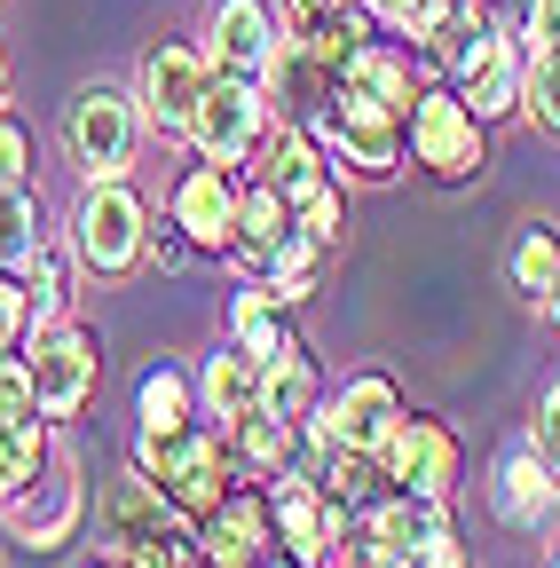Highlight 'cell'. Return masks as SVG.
I'll return each instance as SVG.
<instances>
[{"label": "cell", "mask_w": 560, "mask_h": 568, "mask_svg": "<svg viewBox=\"0 0 560 568\" xmlns=\"http://www.w3.org/2000/svg\"><path fill=\"white\" fill-rule=\"evenodd\" d=\"M442 529H450V506H442V497L379 489L371 506L347 521V537H339L332 568H418V552H427Z\"/></svg>", "instance_id": "obj_7"}, {"label": "cell", "mask_w": 560, "mask_h": 568, "mask_svg": "<svg viewBox=\"0 0 560 568\" xmlns=\"http://www.w3.org/2000/svg\"><path fill=\"white\" fill-rule=\"evenodd\" d=\"M308 481L332 497L339 514H364L371 497L387 489V474H379V450H347V443H339V450H308Z\"/></svg>", "instance_id": "obj_25"}, {"label": "cell", "mask_w": 560, "mask_h": 568, "mask_svg": "<svg viewBox=\"0 0 560 568\" xmlns=\"http://www.w3.org/2000/svg\"><path fill=\"white\" fill-rule=\"evenodd\" d=\"M403 159L458 190V182H474V174L489 166V126L450 95V80H427V88H418V103L403 111Z\"/></svg>", "instance_id": "obj_9"}, {"label": "cell", "mask_w": 560, "mask_h": 568, "mask_svg": "<svg viewBox=\"0 0 560 568\" xmlns=\"http://www.w3.org/2000/svg\"><path fill=\"white\" fill-rule=\"evenodd\" d=\"M261 355H245L237 339L222 347V355H205V372H197V418H214V426H230V418H245V410H261Z\"/></svg>", "instance_id": "obj_22"}, {"label": "cell", "mask_w": 560, "mask_h": 568, "mask_svg": "<svg viewBox=\"0 0 560 568\" xmlns=\"http://www.w3.org/2000/svg\"><path fill=\"white\" fill-rule=\"evenodd\" d=\"M143 142H151V126L134 111V88H119V80L80 88L72 111H63V151H72L80 182H126L134 159H143Z\"/></svg>", "instance_id": "obj_5"}, {"label": "cell", "mask_w": 560, "mask_h": 568, "mask_svg": "<svg viewBox=\"0 0 560 568\" xmlns=\"http://www.w3.org/2000/svg\"><path fill=\"white\" fill-rule=\"evenodd\" d=\"M134 418H143V435H166V426H190L197 418V379L182 364H151L134 379Z\"/></svg>", "instance_id": "obj_27"}, {"label": "cell", "mask_w": 560, "mask_h": 568, "mask_svg": "<svg viewBox=\"0 0 560 568\" xmlns=\"http://www.w3.org/2000/svg\"><path fill=\"white\" fill-rule=\"evenodd\" d=\"M261 568H293V560H285V552H268V560H261Z\"/></svg>", "instance_id": "obj_43"}, {"label": "cell", "mask_w": 560, "mask_h": 568, "mask_svg": "<svg viewBox=\"0 0 560 568\" xmlns=\"http://www.w3.org/2000/svg\"><path fill=\"white\" fill-rule=\"evenodd\" d=\"M205 80H214V55H205V40H151L143 63H134V111H143V126L159 142H182L190 134V111L205 95Z\"/></svg>", "instance_id": "obj_11"}, {"label": "cell", "mask_w": 560, "mask_h": 568, "mask_svg": "<svg viewBox=\"0 0 560 568\" xmlns=\"http://www.w3.org/2000/svg\"><path fill=\"white\" fill-rule=\"evenodd\" d=\"M174 529H190V521L166 506V489H159L143 466H119V474L95 489V537H103L111 552L151 545V537H174Z\"/></svg>", "instance_id": "obj_17"}, {"label": "cell", "mask_w": 560, "mask_h": 568, "mask_svg": "<svg viewBox=\"0 0 560 568\" xmlns=\"http://www.w3.org/2000/svg\"><path fill=\"white\" fill-rule=\"evenodd\" d=\"M237 205H245V174L230 166H182L166 182V222L190 237V253H230L237 245Z\"/></svg>", "instance_id": "obj_13"}, {"label": "cell", "mask_w": 560, "mask_h": 568, "mask_svg": "<svg viewBox=\"0 0 560 568\" xmlns=\"http://www.w3.org/2000/svg\"><path fill=\"white\" fill-rule=\"evenodd\" d=\"M103 568H111V560H103Z\"/></svg>", "instance_id": "obj_45"}, {"label": "cell", "mask_w": 560, "mask_h": 568, "mask_svg": "<svg viewBox=\"0 0 560 568\" xmlns=\"http://www.w3.org/2000/svg\"><path fill=\"white\" fill-rule=\"evenodd\" d=\"M529 450L544 458V474L560 481V372L544 379V395H537V418H529Z\"/></svg>", "instance_id": "obj_33"}, {"label": "cell", "mask_w": 560, "mask_h": 568, "mask_svg": "<svg viewBox=\"0 0 560 568\" xmlns=\"http://www.w3.org/2000/svg\"><path fill=\"white\" fill-rule=\"evenodd\" d=\"M371 17H379L387 32H403V40L418 48V32H427V17H435V0H371Z\"/></svg>", "instance_id": "obj_36"}, {"label": "cell", "mask_w": 560, "mask_h": 568, "mask_svg": "<svg viewBox=\"0 0 560 568\" xmlns=\"http://www.w3.org/2000/svg\"><path fill=\"white\" fill-rule=\"evenodd\" d=\"M268 514H276V552H285L293 568H332V552H339L347 521H356V514H339L308 474L268 481Z\"/></svg>", "instance_id": "obj_16"}, {"label": "cell", "mask_w": 560, "mask_h": 568, "mask_svg": "<svg viewBox=\"0 0 560 568\" xmlns=\"http://www.w3.org/2000/svg\"><path fill=\"white\" fill-rule=\"evenodd\" d=\"M379 474L387 489H410V497H458V474H466V450L458 435L435 418V410H395V426L379 435Z\"/></svg>", "instance_id": "obj_12"}, {"label": "cell", "mask_w": 560, "mask_h": 568, "mask_svg": "<svg viewBox=\"0 0 560 568\" xmlns=\"http://www.w3.org/2000/svg\"><path fill=\"white\" fill-rule=\"evenodd\" d=\"M506 284H513V301L521 308H544V293L560 284V230L544 222H521V237H513V253H506Z\"/></svg>", "instance_id": "obj_26"}, {"label": "cell", "mask_w": 560, "mask_h": 568, "mask_svg": "<svg viewBox=\"0 0 560 568\" xmlns=\"http://www.w3.org/2000/svg\"><path fill=\"white\" fill-rule=\"evenodd\" d=\"M48 245V205L32 182H0V268H24Z\"/></svg>", "instance_id": "obj_28"}, {"label": "cell", "mask_w": 560, "mask_h": 568, "mask_svg": "<svg viewBox=\"0 0 560 568\" xmlns=\"http://www.w3.org/2000/svg\"><path fill=\"white\" fill-rule=\"evenodd\" d=\"M301 126L316 134V151L332 159L339 182H387V174H403V111L379 103V95H364L356 80H339Z\"/></svg>", "instance_id": "obj_2"}, {"label": "cell", "mask_w": 560, "mask_h": 568, "mask_svg": "<svg viewBox=\"0 0 560 568\" xmlns=\"http://www.w3.org/2000/svg\"><path fill=\"white\" fill-rule=\"evenodd\" d=\"M0 182H32V134L0 111Z\"/></svg>", "instance_id": "obj_35"}, {"label": "cell", "mask_w": 560, "mask_h": 568, "mask_svg": "<svg viewBox=\"0 0 560 568\" xmlns=\"http://www.w3.org/2000/svg\"><path fill=\"white\" fill-rule=\"evenodd\" d=\"M190 552L205 568H261L276 552V514H268V489H230L214 514H197L190 521Z\"/></svg>", "instance_id": "obj_15"}, {"label": "cell", "mask_w": 560, "mask_h": 568, "mask_svg": "<svg viewBox=\"0 0 560 568\" xmlns=\"http://www.w3.org/2000/svg\"><path fill=\"white\" fill-rule=\"evenodd\" d=\"M474 9L498 24V32H513V40H529V17H537V0H474Z\"/></svg>", "instance_id": "obj_38"}, {"label": "cell", "mask_w": 560, "mask_h": 568, "mask_svg": "<svg viewBox=\"0 0 560 568\" xmlns=\"http://www.w3.org/2000/svg\"><path fill=\"white\" fill-rule=\"evenodd\" d=\"M395 410H403V395H395V379L387 372H356L347 387H332V395H316V410H308V450H379V435L395 426Z\"/></svg>", "instance_id": "obj_14"}, {"label": "cell", "mask_w": 560, "mask_h": 568, "mask_svg": "<svg viewBox=\"0 0 560 568\" xmlns=\"http://www.w3.org/2000/svg\"><path fill=\"white\" fill-rule=\"evenodd\" d=\"M529 48H560V0H537V17H529Z\"/></svg>", "instance_id": "obj_40"}, {"label": "cell", "mask_w": 560, "mask_h": 568, "mask_svg": "<svg viewBox=\"0 0 560 568\" xmlns=\"http://www.w3.org/2000/svg\"><path fill=\"white\" fill-rule=\"evenodd\" d=\"M316 395H324V379H316V355H308V347H285V355L261 372V410H276V418H301V426H308Z\"/></svg>", "instance_id": "obj_29"}, {"label": "cell", "mask_w": 560, "mask_h": 568, "mask_svg": "<svg viewBox=\"0 0 560 568\" xmlns=\"http://www.w3.org/2000/svg\"><path fill=\"white\" fill-rule=\"evenodd\" d=\"M489 514H498L506 529H521V537L552 529V514H560V481L544 474V458L529 450V435L506 443L498 466H489Z\"/></svg>", "instance_id": "obj_18"}, {"label": "cell", "mask_w": 560, "mask_h": 568, "mask_svg": "<svg viewBox=\"0 0 560 568\" xmlns=\"http://www.w3.org/2000/svg\"><path fill=\"white\" fill-rule=\"evenodd\" d=\"M48 443H55V426H9V418H0V489H17L40 458H48Z\"/></svg>", "instance_id": "obj_32"}, {"label": "cell", "mask_w": 560, "mask_h": 568, "mask_svg": "<svg viewBox=\"0 0 560 568\" xmlns=\"http://www.w3.org/2000/svg\"><path fill=\"white\" fill-rule=\"evenodd\" d=\"M0 103H9V40H0Z\"/></svg>", "instance_id": "obj_42"}, {"label": "cell", "mask_w": 560, "mask_h": 568, "mask_svg": "<svg viewBox=\"0 0 560 568\" xmlns=\"http://www.w3.org/2000/svg\"><path fill=\"white\" fill-rule=\"evenodd\" d=\"M134 466H143L159 489H166V506L182 521L197 514H214L222 497L237 489V466H230V435L214 418H190V426H166V435H134Z\"/></svg>", "instance_id": "obj_3"}, {"label": "cell", "mask_w": 560, "mask_h": 568, "mask_svg": "<svg viewBox=\"0 0 560 568\" xmlns=\"http://www.w3.org/2000/svg\"><path fill=\"white\" fill-rule=\"evenodd\" d=\"M17 276H24V332L55 324V316H63V301H72V293H63V253H55V237H48Z\"/></svg>", "instance_id": "obj_31"}, {"label": "cell", "mask_w": 560, "mask_h": 568, "mask_svg": "<svg viewBox=\"0 0 560 568\" xmlns=\"http://www.w3.org/2000/svg\"><path fill=\"white\" fill-rule=\"evenodd\" d=\"M442 80H450V95L481 119V126H498V119H513L521 111V55H529V40H513V32H498L481 9L450 32V40H435V48H418Z\"/></svg>", "instance_id": "obj_1"}, {"label": "cell", "mask_w": 560, "mask_h": 568, "mask_svg": "<svg viewBox=\"0 0 560 568\" xmlns=\"http://www.w3.org/2000/svg\"><path fill=\"white\" fill-rule=\"evenodd\" d=\"M544 324L560 332V284H552V293H544Z\"/></svg>", "instance_id": "obj_41"}, {"label": "cell", "mask_w": 560, "mask_h": 568, "mask_svg": "<svg viewBox=\"0 0 560 568\" xmlns=\"http://www.w3.org/2000/svg\"><path fill=\"white\" fill-rule=\"evenodd\" d=\"M513 119H529L552 151H560V48H529L521 55V111Z\"/></svg>", "instance_id": "obj_30"}, {"label": "cell", "mask_w": 560, "mask_h": 568, "mask_svg": "<svg viewBox=\"0 0 560 568\" xmlns=\"http://www.w3.org/2000/svg\"><path fill=\"white\" fill-rule=\"evenodd\" d=\"M80 514H88L80 458H72V443H63V426H55L48 458H40L17 489H0V529H9L24 552H63V545L80 537Z\"/></svg>", "instance_id": "obj_4"}, {"label": "cell", "mask_w": 560, "mask_h": 568, "mask_svg": "<svg viewBox=\"0 0 560 568\" xmlns=\"http://www.w3.org/2000/svg\"><path fill=\"white\" fill-rule=\"evenodd\" d=\"M230 435V466L237 481H285V474H308V426L301 418H276V410H245L222 426Z\"/></svg>", "instance_id": "obj_19"}, {"label": "cell", "mask_w": 560, "mask_h": 568, "mask_svg": "<svg viewBox=\"0 0 560 568\" xmlns=\"http://www.w3.org/2000/svg\"><path fill=\"white\" fill-rule=\"evenodd\" d=\"M0 418L9 426H32L40 403H32V372H24V355H0ZM48 426V418H40Z\"/></svg>", "instance_id": "obj_34"}, {"label": "cell", "mask_w": 560, "mask_h": 568, "mask_svg": "<svg viewBox=\"0 0 560 568\" xmlns=\"http://www.w3.org/2000/svg\"><path fill=\"white\" fill-rule=\"evenodd\" d=\"M339 80H356L364 95H379V103L410 111V103H418V88H427V71H418V55H410V48H395V40H379V32H371L356 55H347Z\"/></svg>", "instance_id": "obj_23"}, {"label": "cell", "mask_w": 560, "mask_h": 568, "mask_svg": "<svg viewBox=\"0 0 560 568\" xmlns=\"http://www.w3.org/2000/svg\"><path fill=\"white\" fill-rule=\"evenodd\" d=\"M301 237V222H293V205L285 197H276L261 174H245V205H237V245H230V261H237V276L253 284L276 253H285Z\"/></svg>", "instance_id": "obj_21"}, {"label": "cell", "mask_w": 560, "mask_h": 568, "mask_svg": "<svg viewBox=\"0 0 560 568\" xmlns=\"http://www.w3.org/2000/svg\"><path fill=\"white\" fill-rule=\"evenodd\" d=\"M230 339H237L245 355H261V364H276L285 347H301V332H293V301H276L268 284H245V293L230 301Z\"/></svg>", "instance_id": "obj_24"}, {"label": "cell", "mask_w": 560, "mask_h": 568, "mask_svg": "<svg viewBox=\"0 0 560 568\" xmlns=\"http://www.w3.org/2000/svg\"><path fill=\"white\" fill-rule=\"evenodd\" d=\"M418 568H474V560H466V545H458V529H442V537H435L427 552H418Z\"/></svg>", "instance_id": "obj_39"}, {"label": "cell", "mask_w": 560, "mask_h": 568, "mask_svg": "<svg viewBox=\"0 0 560 568\" xmlns=\"http://www.w3.org/2000/svg\"><path fill=\"white\" fill-rule=\"evenodd\" d=\"M24 372H32L40 418L48 426H72L95 403V387H103V339L88 324H72V316H55V324L24 332Z\"/></svg>", "instance_id": "obj_8"}, {"label": "cell", "mask_w": 560, "mask_h": 568, "mask_svg": "<svg viewBox=\"0 0 560 568\" xmlns=\"http://www.w3.org/2000/svg\"><path fill=\"white\" fill-rule=\"evenodd\" d=\"M143 261H159V268H166V276H174V268H190V261H197V253H190V237H182V230H174V222H166V230H151V245H143Z\"/></svg>", "instance_id": "obj_37"}, {"label": "cell", "mask_w": 560, "mask_h": 568, "mask_svg": "<svg viewBox=\"0 0 560 568\" xmlns=\"http://www.w3.org/2000/svg\"><path fill=\"white\" fill-rule=\"evenodd\" d=\"M205 55H214V71L261 80L276 55V0H214L205 9Z\"/></svg>", "instance_id": "obj_20"}, {"label": "cell", "mask_w": 560, "mask_h": 568, "mask_svg": "<svg viewBox=\"0 0 560 568\" xmlns=\"http://www.w3.org/2000/svg\"><path fill=\"white\" fill-rule=\"evenodd\" d=\"M268 126H276L268 88H261V80H237V71H214V80H205V95H197V111H190V134H182V142H190L205 166L253 174Z\"/></svg>", "instance_id": "obj_6"}, {"label": "cell", "mask_w": 560, "mask_h": 568, "mask_svg": "<svg viewBox=\"0 0 560 568\" xmlns=\"http://www.w3.org/2000/svg\"><path fill=\"white\" fill-rule=\"evenodd\" d=\"M72 261L88 276H134L151 245V205L134 197L126 182H88V197L72 205Z\"/></svg>", "instance_id": "obj_10"}, {"label": "cell", "mask_w": 560, "mask_h": 568, "mask_svg": "<svg viewBox=\"0 0 560 568\" xmlns=\"http://www.w3.org/2000/svg\"><path fill=\"white\" fill-rule=\"evenodd\" d=\"M544 568H560V537H552V552H544Z\"/></svg>", "instance_id": "obj_44"}]
</instances>
